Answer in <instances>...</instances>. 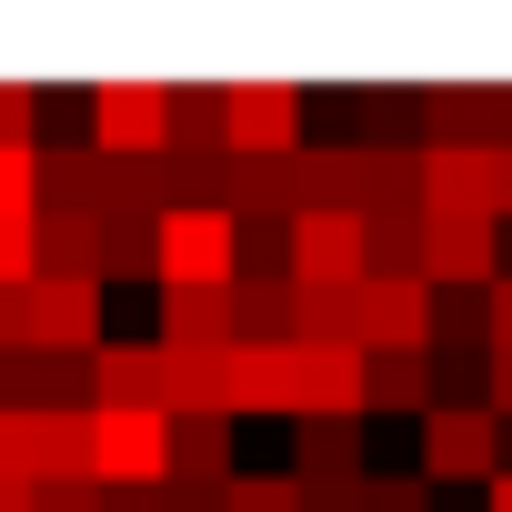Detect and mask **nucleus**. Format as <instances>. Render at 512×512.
<instances>
[{"label": "nucleus", "instance_id": "obj_9", "mask_svg": "<svg viewBox=\"0 0 512 512\" xmlns=\"http://www.w3.org/2000/svg\"><path fill=\"white\" fill-rule=\"evenodd\" d=\"M292 422H362V352L292 342Z\"/></svg>", "mask_w": 512, "mask_h": 512}, {"label": "nucleus", "instance_id": "obj_26", "mask_svg": "<svg viewBox=\"0 0 512 512\" xmlns=\"http://www.w3.org/2000/svg\"><path fill=\"white\" fill-rule=\"evenodd\" d=\"M0 151H41V91L0 81Z\"/></svg>", "mask_w": 512, "mask_h": 512}, {"label": "nucleus", "instance_id": "obj_20", "mask_svg": "<svg viewBox=\"0 0 512 512\" xmlns=\"http://www.w3.org/2000/svg\"><path fill=\"white\" fill-rule=\"evenodd\" d=\"M41 211H101V151L91 141H41Z\"/></svg>", "mask_w": 512, "mask_h": 512}, {"label": "nucleus", "instance_id": "obj_22", "mask_svg": "<svg viewBox=\"0 0 512 512\" xmlns=\"http://www.w3.org/2000/svg\"><path fill=\"white\" fill-rule=\"evenodd\" d=\"M161 151H181V161L231 151V141H221V91H211V81H171V141H161Z\"/></svg>", "mask_w": 512, "mask_h": 512}, {"label": "nucleus", "instance_id": "obj_23", "mask_svg": "<svg viewBox=\"0 0 512 512\" xmlns=\"http://www.w3.org/2000/svg\"><path fill=\"white\" fill-rule=\"evenodd\" d=\"M221 512H312V492L292 472H231L221 482Z\"/></svg>", "mask_w": 512, "mask_h": 512}, {"label": "nucleus", "instance_id": "obj_1", "mask_svg": "<svg viewBox=\"0 0 512 512\" xmlns=\"http://www.w3.org/2000/svg\"><path fill=\"white\" fill-rule=\"evenodd\" d=\"M151 262H161V292H231L241 282V221L231 211H161Z\"/></svg>", "mask_w": 512, "mask_h": 512}, {"label": "nucleus", "instance_id": "obj_10", "mask_svg": "<svg viewBox=\"0 0 512 512\" xmlns=\"http://www.w3.org/2000/svg\"><path fill=\"white\" fill-rule=\"evenodd\" d=\"M31 352L51 362H91L101 352V282H31Z\"/></svg>", "mask_w": 512, "mask_h": 512}, {"label": "nucleus", "instance_id": "obj_34", "mask_svg": "<svg viewBox=\"0 0 512 512\" xmlns=\"http://www.w3.org/2000/svg\"><path fill=\"white\" fill-rule=\"evenodd\" d=\"M0 512H31V482H0Z\"/></svg>", "mask_w": 512, "mask_h": 512}, {"label": "nucleus", "instance_id": "obj_25", "mask_svg": "<svg viewBox=\"0 0 512 512\" xmlns=\"http://www.w3.org/2000/svg\"><path fill=\"white\" fill-rule=\"evenodd\" d=\"M352 512H432V482L422 472H362Z\"/></svg>", "mask_w": 512, "mask_h": 512}, {"label": "nucleus", "instance_id": "obj_13", "mask_svg": "<svg viewBox=\"0 0 512 512\" xmlns=\"http://www.w3.org/2000/svg\"><path fill=\"white\" fill-rule=\"evenodd\" d=\"M91 402L161 412V342H121V332H101V352H91Z\"/></svg>", "mask_w": 512, "mask_h": 512}, {"label": "nucleus", "instance_id": "obj_4", "mask_svg": "<svg viewBox=\"0 0 512 512\" xmlns=\"http://www.w3.org/2000/svg\"><path fill=\"white\" fill-rule=\"evenodd\" d=\"M171 141V81H91V151L101 161H161Z\"/></svg>", "mask_w": 512, "mask_h": 512}, {"label": "nucleus", "instance_id": "obj_28", "mask_svg": "<svg viewBox=\"0 0 512 512\" xmlns=\"http://www.w3.org/2000/svg\"><path fill=\"white\" fill-rule=\"evenodd\" d=\"M101 502H111V492H101L91 472H81V482H31V512H101Z\"/></svg>", "mask_w": 512, "mask_h": 512}, {"label": "nucleus", "instance_id": "obj_6", "mask_svg": "<svg viewBox=\"0 0 512 512\" xmlns=\"http://www.w3.org/2000/svg\"><path fill=\"white\" fill-rule=\"evenodd\" d=\"M372 251H362V211H292V292H362Z\"/></svg>", "mask_w": 512, "mask_h": 512}, {"label": "nucleus", "instance_id": "obj_16", "mask_svg": "<svg viewBox=\"0 0 512 512\" xmlns=\"http://www.w3.org/2000/svg\"><path fill=\"white\" fill-rule=\"evenodd\" d=\"M231 332H241V342H292V332H302L292 272H241V282H231Z\"/></svg>", "mask_w": 512, "mask_h": 512}, {"label": "nucleus", "instance_id": "obj_8", "mask_svg": "<svg viewBox=\"0 0 512 512\" xmlns=\"http://www.w3.org/2000/svg\"><path fill=\"white\" fill-rule=\"evenodd\" d=\"M362 312V352H432V282L422 272H372L352 292Z\"/></svg>", "mask_w": 512, "mask_h": 512}, {"label": "nucleus", "instance_id": "obj_7", "mask_svg": "<svg viewBox=\"0 0 512 512\" xmlns=\"http://www.w3.org/2000/svg\"><path fill=\"white\" fill-rule=\"evenodd\" d=\"M221 141L241 161H292L302 151V91L292 81H231L221 91Z\"/></svg>", "mask_w": 512, "mask_h": 512}, {"label": "nucleus", "instance_id": "obj_29", "mask_svg": "<svg viewBox=\"0 0 512 512\" xmlns=\"http://www.w3.org/2000/svg\"><path fill=\"white\" fill-rule=\"evenodd\" d=\"M0 482H31V412H0Z\"/></svg>", "mask_w": 512, "mask_h": 512}, {"label": "nucleus", "instance_id": "obj_14", "mask_svg": "<svg viewBox=\"0 0 512 512\" xmlns=\"http://www.w3.org/2000/svg\"><path fill=\"white\" fill-rule=\"evenodd\" d=\"M91 472V402H41L31 412V482H81Z\"/></svg>", "mask_w": 512, "mask_h": 512}, {"label": "nucleus", "instance_id": "obj_31", "mask_svg": "<svg viewBox=\"0 0 512 512\" xmlns=\"http://www.w3.org/2000/svg\"><path fill=\"white\" fill-rule=\"evenodd\" d=\"M482 181H492V221H502V211H512V141L482 151Z\"/></svg>", "mask_w": 512, "mask_h": 512}, {"label": "nucleus", "instance_id": "obj_18", "mask_svg": "<svg viewBox=\"0 0 512 512\" xmlns=\"http://www.w3.org/2000/svg\"><path fill=\"white\" fill-rule=\"evenodd\" d=\"M171 482H181V492H221V482H231V412L171 422Z\"/></svg>", "mask_w": 512, "mask_h": 512}, {"label": "nucleus", "instance_id": "obj_11", "mask_svg": "<svg viewBox=\"0 0 512 512\" xmlns=\"http://www.w3.org/2000/svg\"><path fill=\"white\" fill-rule=\"evenodd\" d=\"M221 412H282L292 422V342H231L221 352Z\"/></svg>", "mask_w": 512, "mask_h": 512}, {"label": "nucleus", "instance_id": "obj_3", "mask_svg": "<svg viewBox=\"0 0 512 512\" xmlns=\"http://www.w3.org/2000/svg\"><path fill=\"white\" fill-rule=\"evenodd\" d=\"M422 282L432 292H492L502 282V221L492 211H422Z\"/></svg>", "mask_w": 512, "mask_h": 512}, {"label": "nucleus", "instance_id": "obj_5", "mask_svg": "<svg viewBox=\"0 0 512 512\" xmlns=\"http://www.w3.org/2000/svg\"><path fill=\"white\" fill-rule=\"evenodd\" d=\"M492 472H502L492 402H432L422 412V482H492Z\"/></svg>", "mask_w": 512, "mask_h": 512}, {"label": "nucleus", "instance_id": "obj_15", "mask_svg": "<svg viewBox=\"0 0 512 512\" xmlns=\"http://www.w3.org/2000/svg\"><path fill=\"white\" fill-rule=\"evenodd\" d=\"M292 482L302 492H352L362 482V422H292Z\"/></svg>", "mask_w": 512, "mask_h": 512}, {"label": "nucleus", "instance_id": "obj_32", "mask_svg": "<svg viewBox=\"0 0 512 512\" xmlns=\"http://www.w3.org/2000/svg\"><path fill=\"white\" fill-rule=\"evenodd\" d=\"M482 322H492V342H512V272L482 292Z\"/></svg>", "mask_w": 512, "mask_h": 512}, {"label": "nucleus", "instance_id": "obj_2", "mask_svg": "<svg viewBox=\"0 0 512 512\" xmlns=\"http://www.w3.org/2000/svg\"><path fill=\"white\" fill-rule=\"evenodd\" d=\"M91 482L101 492L171 482V422L161 412H121V402H91Z\"/></svg>", "mask_w": 512, "mask_h": 512}, {"label": "nucleus", "instance_id": "obj_19", "mask_svg": "<svg viewBox=\"0 0 512 512\" xmlns=\"http://www.w3.org/2000/svg\"><path fill=\"white\" fill-rule=\"evenodd\" d=\"M362 412H432V362L422 352H362Z\"/></svg>", "mask_w": 512, "mask_h": 512}, {"label": "nucleus", "instance_id": "obj_24", "mask_svg": "<svg viewBox=\"0 0 512 512\" xmlns=\"http://www.w3.org/2000/svg\"><path fill=\"white\" fill-rule=\"evenodd\" d=\"M151 262V221H101V282H141Z\"/></svg>", "mask_w": 512, "mask_h": 512}, {"label": "nucleus", "instance_id": "obj_17", "mask_svg": "<svg viewBox=\"0 0 512 512\" xmlns=\"http://www.w3.org/2000/svg\"><path fill=\"white\" fill-rule=\"evenodd\" d=\"M31 251H41L51 282H101V211H41Z\"/></svg>", "mask_w": 512, "mask_h": 512}, {"label": "nucleus", "instance_id": "obj_33", "mask_svg": "<svg viewBox=\"0 0 512 512\" xmlns=\"http://www.w3.org/2000/svg\"><path fill=\"white\" fill-rule=\"evenodd\" d=\"M482 512H512V462H502V472L482 482Z\"/></svg>", "mask_w": 512, "mask_h": 512}, {"label": "nucleus", "instance_id": "obj_30", "mask_svg": "<svg viewBox=\"0 0 512 512\" xmlns=\"http://www.w3.org/2000/svg\"><path fill=\"white\" fill-rule=\"evenodd\" d=\"M482 402H492V422H512V342H492V372H482Z\"/></svg>", "mask_w": 512, "mask_h": 512}, {"label": "nucleus", "instance_id": "obj_27", "mask_svg": "<svg viewBox=\"0 0 512 512\" xmlns=\"http://www.w3.org/2000/svg\"><path fill=\"white\" fill-rule=\"evenodd\" d=\"M41 282V251H31V221H0V292H31Z\"/></svg>", "mask_w": 512, "mask_h": 512}, {"label": "nucleus", "instance_id": "obj_12", "mask_svg": "<svg viewBox=\"0 0 512 512\" xmlns=\"http://www.w3.org/2000/svg\"><path fill=\"white\" fill-rule=\"evenodd\" d=\"M161 352H191V362H221L241 332H231V292H161Z\"/></svg>", "mask_w": 512, "mask_h": 512}, {"label": "nucleus", "instance_id": "obj_21", "mask_svg": "<svg viewBox=\"0 0 512 512\" xmlns=\"http://www.w3.org/2000/svg\"><path fill=\"white\" fill-rule=\"evenodd\" d=\"M362 251H372V272H422V201H372Z\"/></svg>", "mask_w": 512, "mask_h": 512}]
</instances>
